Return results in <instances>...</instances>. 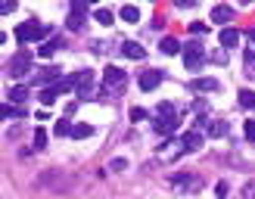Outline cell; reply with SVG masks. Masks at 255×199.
<instances>
[{"label":"cell","instance_id":"obj_35","mask_svg":"<svg viewBox=\"0 0 255 199\" xmlns=\"http://www.w3.org/2000/svg\"><path fill=\"white\" fill-rule=\"evenodd\" d=\"M249 41H252V44H255V28H249Z\"/></svg>","mask_w":255,"mask_h":199},{"label":"cell","instance_id":"obj_24","mask_svg":"<svg viewBox=\"0 0 255 199\" xmlns=\"http://www.w3.org/2000/svg\"><path fill=\"white\" fill-rule=\"evenodd\" d=\"M240 106L243 109H255V91H240Z\"/></svg>","mask_w":255,"mask_h":199},{"label":"cell","instance_id":"obj_18","mask_svg":"<svg viewBox=\"0 0 255 199\" xmlns=\"http://www.w3.org/2000/svg\"><path fill=\"white\" fill-rule=\"evenodd\" d=\"M190 87H193V91H202V94H212V91H218V81L215 78H196Z\"/></svg>","mask_w":255,"mask_h":199},{"label":"cell","instance_id":"obj_10","mask_svg":"<svg viewBox=\"0 0 255 199\" xmlns=\"http://www.w3.org/2000/svg\"><path fill=\"white\" fill-rule=\"evenodd\" d=\"M199 124L209 137H224L227 134V121H221V118H202Z\"/></svg>","mask_w":255,"mask_h":199},{"label":"cell","instance_id":"obj_5","mask_svg":"<svg viewBox=\"0 0 255 199\" xmlns=\"http://www.w3.org/2000/svg\"><path fill=\"white\" fill-rule=\"evenodd\" d=\"M31 69V50H19L16 56L9 59V78H22Z\"/></svg>","mask_w":255,"mask_h":199},{"label":"cell","instance_id":"obj_28","mask_svg":"<svg viewBox=\"0 0 255 199\" xmlns=\"http://www.w3.org/2000/svg\"><path fill=\"white\" fill-rule=\"evenodd\" d=\"M16 0H3V3H0V12H3V16H9V12H16Z\"/></svg>","mask_w":255,"mask_h":199},{"label":"cell","instance_id":"obj_29","mask_svg":"<svg viewBox=\"0 0 255 199\" xmlns=\"http://www.w3.org/2000/svg\"><path fill=\"white\" fill-rule=\"evenodd\" d=\"M243 124H246V128H243V131H246V140H249V143H255V121L249 118V121H243Z\"/></svg>","mask_w":255,"mask_h":199},{"label":"cell","instance_id":"obj_36","mask_svg":"<svg viewBox=\"0 0 255 199\" xmlns=\"http://www.w3.org/2000/svg\"><path fill=\"white\" fill-rule=\"evenodd\" d=\"M240 3H243V6H249V3H255V0H240Z\"/></svg>","mask_w":255,"mask_h":199},{"label":"cell","instance_id":"obj_9","mask_svg":"<svg viewBox=\"0 0 255 199\" xmlns=\"http://www.w3.org/2000/svg\"><path fill=\"white\" fill-rule=\"evenodd\" d=\"M137 84H140V91H156V87L162 84V72H156V69H149V72H143V75H140V78H137Z\"/></svg>","mask_w":255,"mask_h":199},{"label":"cell","instance_id":"obj_6","mask_svg":"<svg viewBox=\"0 0 255 199\" xmlns=\"http://www.w3.org/2000/svg\"><path fill=\"white\" fill-rule=\"evenodd\" d=\"M87 3L91 0H72V12H69V28L72 31H81L84 28V19H87Z\"/></svg>","mask_w":255,"mask_h":199},{"label":"cell","instance_id":"obj_21","mask_svg":"<svg viewBox=\"0 0 255 199\" xmlns=\"http://www.w3.org/2000/svg\"><path fill=\"white\" fill-rule=\"evenodd\" d=\"M56 94H59V87H56V84L44 87V91H41V103H44V106H53V103H56Z\"/></svg>","mask_w":255,"mask_h":199},{"label":"cell","instance_id":"obj_16","mask_svg":"<svg viewBox=\"0 0 255 199\" xmlns=\"http://www.w3.org/2000/svg\"><path fill=\"white\" fill-rule=\"evenodd\" d=\"M159 50H162V53L165 56H174V53H181V41H177V37H162V44H159Z\"/></svg>","mask_w":255,"mask_h":199},{"label":"cell","instance_id":"obj_14","mask_svg":"<svg viewBox=\"0 0 255 199\" xmlns=\"http://www.w3.org/2000/svg\"><path fill=\"white\" fill-rule=\"evenodd\" d=\"M171 184L177 187V190H196V187H199V181H196V178H190V174H174Z\"/></svg>","mask_w":255,"mask_h":199},{"label":"cell","instance_id":"obj_13","mask_svg":"<svg viewBox=\"0 0 255 199\" xmlns=\"http://www.w3.org/2000/svg\"><path fill=\"white\" fill-rule=\"evenodd\" d=\"M59 69H41V72H34V81L37 84H56L59 81Z\"/></svg>","mask_w":255,"mask_h":199},{"label":"cell","instance_id":"obj_19","mask_svg":"<svg viewBox=\"0 0 255 199\" xmlns=\"http://www.w3.org/2000/svg\"><path fill=\"white\" fill-rule=\"evenodd\" d=\"M91 134H94V128L81 121V124H72V134H69V137H75V140H87Z\"/></svg>","mask_w":255,"mask_h":199},{"label":"cell","instance_id":"obj_26","mask_svg":"<svg viewBox=\"0 0 255 199\" xmlns=\"http://www.w3.org/2000/svg\"><path fill=\"white\" fill-rule=\"evenodd\" d=\"M246 78H255V50H246Z\"/></svg>","mask_w":255,"mask_h":199},{"label":"cell","instance_id":"obj_4","mask_svg":"<svg viewBox=\"0 0 255 199\" xmlns=\"http://www.w3.org/2000/svg\"><path fill=\"white\" fill-rule=\"evenodd\" d=\"M206 56H209V53H206V47H202L199 41L184 44V66H187V69H193V72H196L202 62H206Z\"/></svg>","mask_w":255,"mask_h":199},{"label":"cell","instance_id":"obj_11","mask_svg":"<svg viewBox=\"0 0 255 199\" xmlns=\"http://www.w3.org/2000/svg\"><path fill=\"white\" fill-rule=\"evenodd\" d=\"M212 22H215V25H227V22H234V6L218 3V6L212 9Z\"/></svg>","mask_w":255,"mask_h":199},{"label":"cell","instance_id":"obj_25","mask_svg":"<svg viewBox=\"0 0 255 199\" xmlns=\"http://www.w3.org/2000/svg\"><path fill=\"white\" fill-rule=\"evenodd\" d=\"M53 134H56V137H66V134H72V124H69L66 118H59V121L53 124Z\"/></svg>","mask_w":255,"mask_h":199},{"label":"cell","instance_id":"obj_27","mask_svg":"<svg viewBox=\"0 0 255 199\" xmlns=\"http://www.w3.org/2000/svg\"><path fill=\"white\" fill-rule=\"evenodd\" d=\"M19 115H22V109H19V103H16V106H9V103L3 106V118H19Z\"/></svg>","mask_w":255,"mask_h":199},{"label":"cell","instance_id":"obj_20","mask_svg":"<svg viewBox=\"0 0 255 199\" xmlns=\"http://www.w3.org/2000/svg\"><path fill=\"white\" fill-rule=\"evenodd\" d=\"M240 44V31L237 28H224L221 31V47H237Z\"/></svg>","mask_w":255,"mask_h":199},{"label":"cell","instance_id":"obj_3","mask_svg":"<svg viewBox=\"0 0 255 199\" xmlns=\"http://www.w3.org/2000/svg\"><path fill=\"white\" fill-rule=\"evenodd\" d=\"M47 34H50L47 25H41L37 19H28V22H22L16 28V41L19 44H31V41H41V37H47Z\"/></svg>","mask_w":255,"mask_h":199},{"label":"cell","instance_id":"obj_34","mask_svg":"<svg viewBox=\"0 0 255 199\" xmlns=\"http://www.w3.org/2000/svg\"><path fill=\"white\" fill-rule=\"evenodd\" d=\"M177 6H196V0H177Z\"/></svg>","mask_w":255,"mask_h":199},{"label":"cell","instance_id":"obj_31","mask_svg":"<svg viewBox=\"0 0 255 199\" xmlns=\"http://www.w3.org/2000/svg\"><path fill=\"white\" fill-rule=\"evenodd\" d=\"M143 118H146V109L134 106V109H131V121H143Z\"/></svg>","mask_w":255,"mask_h":199},{"label":"cell","instance_id":"obj_8","mask_svg":"<svg viewBox=\"0 0 255 199\" xmlns=\"http://www.w3.org/2000/svg\"><path fill=\"white\" fill-rule=\"evenodd\" d=\"M181 149H184V153H199V149H202V131L181 134Z\"/></svg>","mask_w":255,"mask_h":199},{"label":"cell","instance_id":"obj_15","mask_svg":"<svg viewBox=\"0 0 255 199\" xmlns=\"http://www.w3.org/2000/svg\"><path fill=\"white\" fill-rule=\"evenodd\" d=\"M122 53H125L128 59H143L146 50L140 47V44H134V41H125V44H122Z\"/></svg>","mask_w":255,"mask_h":199},{"label":"cell","instance_id":"obj_1","mask_svg":"<svg viewBox=\"0 0 255 199\" xmlns=\"http://www.w3.org/2000/svg\"><path fill=\"white\" fill-rule=\"evenodd\" d=\"M125 87H128V75L122 69H116V66H109L103 72V94L106 97H122Z\"/></svg>","mask_w":255,"mask_h":199},{"label":"cell","instance_id":"obj_32","mask_svg":"<svg viewBox=\"0 0 255 199\" xmlns=\"http://www.w3.org/2000/svg\"><path fill=\"white\" fill-rule=\"evenodd\" d=\"M190 31H193V34H202V31H206V22H190Z\"/></svg>","mask_w":255,"mask_h":199},{"label":"cell","instance_id":"obj_12","mask_svg":"<svg viewBox=\"0 0 255 199\" xmlns=\"http://www.w3.org/2000/svg\"><path fill=\"white\" fill-rule=\"evenodd\" d=\"M62 44H66L62 37H50V41H44L41 47H37V56H41V59H50L56 50H62Z\"/></svg>","mask_w":255,"mask_h":199},{"label":"cell","instance_id":"obj_22","mask_svg":"<svg viewBox=\"0 0 255 199\" xmlns=\"http://www.w3.org/2000/svg\"><path fill=\"white\" fill-rule=\"evenodd\" d=\"M94 19H97L100 25H112V22H116V12H112V9H106V6H100V9L94 12Z\"/></svg>","mask_w":255,"mask_h":199},{"label":"cell","instance_id":"obj_23","mask_svg":"<svg viewBox=\"0 0 255 199\" xmlns=\"http://www.w3.org/2000/svg\"><path fill=\"white\" fill-rule=\"evenodd\" d=\"M122 19H125V22H131V25H134V22H140V9H137V6H131V3L122 6Z\"/></svg>","mask_w":255,"mask_h":199},{"label":"cell","instance_id":"obj_33","mask_svg":"<svg viewBox=\"0 0 255 199\" xmlns=\"http://www.w3.org/2000/svg\"><path fill=\"white\" fill-rule=\"evenodd\" d=\"M125 165H128L125 159H116V162H112V171H125Z\"/></svg>","mask_w":255,"mask_h":199},{"label":"cell","instance_id":"obj_17","mask_svg":"<svg viewBox=\"0 0 255 199\" xmlns=\"http://www.w3.org/2000/svg\"><path fill=\"white\" fill-rule=\"evenodd\" d=\"M6 100H9V103H25V100H28V87H25V84H16V87H9Z\"/></svg>","mask_w":255,"mask_h":199},{"label":"cell","instance_id":"obj_30","mask_svg":"<svg viewBox=\"0 0 255 199\" xmlns=\"http://www.w3.org/2000/svg\"><path fill=\"white\" fill-rule=\"evenodd\" d=\"M44 143H47V134L37 128V131H34V149H44Z\"/></svg>","mask_w":255,"mask_h":199},{"label":"cell","instance_id":"obj_2","mask_svg":"<svg viewBox=\"0 0 255 199\" xmlns=\"http://www.w3.org/2000/svg\"><path fill=\"white\" fill-rule=\"evenodd\" d=\"M174 128H177V109L171 103H159V109H156V131L162 137H168V134H174Z\"/></svg>","mask_w":255,"mask_h":199},{"label":"cell","instance_id":"obj_7","mask_svg":"<svg viewBox=\"0 0 255 199\" xmlns=\"http://www.w3.org/2000/svg\"><path fill=\"white\" fill-rule=\"evenodd\" d=\"M75 91H78L81 100H91V91H94V72L91 69H84L75 75Z\"/></svg>","mask_w":255,"mask_h":199},{"label":"cell","instance_id":"obj_37","mask_svg":"<svg viewBox=\"0 0 255 199\" xmlns=\"http://www.w3.org/2000/svg\"><path fill=\"white\" fill-rule=\"evenodd\" d=\"M91 3H94V0H91Z\"/></svg>","mask_w":255,"mask_h":199}]
</instances>
